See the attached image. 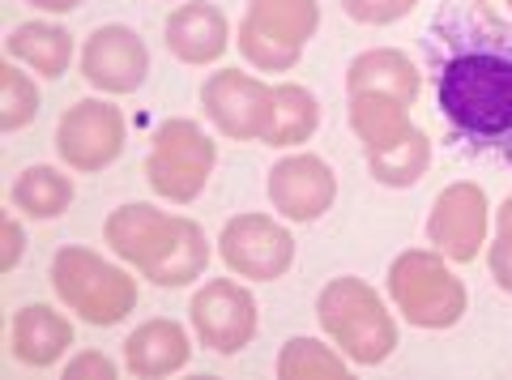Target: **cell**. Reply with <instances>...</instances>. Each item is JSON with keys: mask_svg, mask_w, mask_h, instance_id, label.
<instances>
[{"mask_svg": "<svg viewBox=\"0 0 512 380\" xmlns=\"http://www.w3.org/2000/svg\"><path fill=\"white\" fill-rule=\"evenodd\" d=\"M440 112L470 137H500L512 129V52L470 47L444 60Z\"/></svg>", "mask_w": 512, "mask_h": 380, "instance_id": "obj_2", "label": "cell"}, {"mask_svg": "<svg viewBox=\"0 0 512 380\" xmlns=\"http://www.w3.org/2000/svg\"><path fill=\"white\" fill-rule=\"evenodd\" d=\"M427 240L448 261L466 265L487 244V193L478 184H448L431 205Z\"/></svg>", "mask_w": 512, "mask_h": 380, "instance_id": "obj_12", "label": "cell"}, {"mask_svg": "<svg viewBox=\"0 0 512 380\" xmlns=\"http://www.w3.org/2000/svg\"><path fill=\"white\" fill-rule=\"evenodd\" d=\"M431 167V141L427 133L410 129L397 146L380 150V154H367V171H372L376 184H389V188H410L423 180V171Z\"/></svg>", "mask_w": 512, "mask_h": 380, "instance_id": "obj_22", "label": "cell"}, {"mask_svg": "<svg viewBox=\"0 0 512 380\" xmlns=\"http://www.w3.org/2000/svg\"><path fill=\"white\" fill-rule=\"evenodd\" d=\"M30 5H39V9H47V13H69V9L82 5V0H30Z\"/></svg>", "mask_w": 512, "mask_h": 380, "instance_id": "obj_31", "label": "cell"}, {"mask_svg": "<svg viewBox=\"0 0 512 380\" xmlns=\"http://www.w3.org/2000/svg\"><path fill=\"white\" fill-rule=\"evenodd\" d=\"M214 171V141L192 120H167L154 137V150L146 158V180L158 197L175 205H188L201 197L205 180Z\"/></svg>", "mask_w": 512, "mask_h": 380, "instance_id": "obj_7", "label": "cell"}, {"mask_svg": "<svg viewBox=\"0 0 512 380\" xmlns=\"http://www.w3.org/2000/svg\"><path fill=\"white\" fill-rule=\"evenodd\" d=\"M346 90L350 94H393L406 107L419 99V69L410 65L406 52H393V47H372L350 60L346 69Z\"/></svg>", "mask_w": 512, "mask_h": 380, "instance_id": "obj_17", "label": "cell"}, {"mask_svg": "<svg viewBox=\"0 0 512 380\" xmlns=\"http://www.w3.org/2000/svg\"><path fill=\"white\" fill-rule=\"evenodd\" d=\"M316 316H320V329L333 338V346H342V355L363 363V368L384 363L397 346L393 316L363 278H350V274L333 278L316 299Z\"/></svg>", "mask_w": 512, "mask_h": 380, "instance_id": "obj_3", "label": "cell"}, {"mask_svg": "<svg viewBox=\"0 0 512 380\" xmlns=\"http://www.w3.org/2000/svg\"><path fill=\"white\" fill-rule=\"evenodd\" d=\"M192 329L218 355L244 351L256 334V299L231 278H214L192 295Z\"/></svg>", "mask_w": 512, "mask_h": 380, "instance_id": "obj_11", "label": "cell"}, {"mask_svg": "<svg viewBox=\"0 0 512 380\" xmlns=\"http://www.w3.org/2000/svg\"><path fill=\"white\" fill-rule=\"evenodd\" d=\"M5 52L43 77H60L73 60V39H69V30H60L52 22H30L5 39Z\"/></svg>", "mask_w": 512, "mask_h": 380, "instance_id": "obj_20", "label": "cell"}, {"mask_svg": "<svg viewBox=\"0 0 512 380\" xmlns=\"http://www.w3.org/2000/svg\"><path fill=\"white\" fill-rule=\"evenodd\" d=\"M218 252L227 261L231 274L239 278H256V282H274L282 278L295 261V240L291 231L278 227L265 214H239L222 227Z\"/></svg>", "mask_w": 512, "mask_h": 380, "instance_id": "obj_10", "label": "cell"}, {"mask_svg": "<svg viewBox=\"0 0 512 380\" xmlns=\"http://www.w3.org/2000/svg\"><path fill=\"white\" fill-rule=\"evenodd\" d=\"M9 201L30 218H56V214L69 210L73 180L64 176V171H56V167H26L22 176L13 180Z\"/></svg>", "mask_w": 512, "mask_h": 380, "instance_id": "obj_21", "label": "cell"}, {"mask_svg": "<svg viewBox=\"0 0 512 380\" xmlns=\"http://www.w3.org/2000/svg\"><path fill=\"white\" fill-rule=\"evenodd\" d=\"M320 107L303 86H278V107H274V133H269L265 146H299L316 133Z\"/></svg>", "mask_w": 512, "mask_h": 380, "instance_id": "obj_24", "label": "cell"}, {"mask_svg": "<svg viewBox=\"0 0 512 380\" xmlns=\"http://www.w3.org/2000/svg\"><path fill=\"white\" fill-rule=\"evenodd\" d=\"M124 150V116L103 99H82L56 124V154L73 171H103Z\"/></svg>", "mask_w": 512, "mask_h": 380, "instance_id": "obj_9", "label": "cell"}, {"mask_svg": "<svg viewBox=\"0 0 512 380\" xmlns=\"http://www.w3.org/2000/svg\"><path fill=\"white\" fill-rule=\"evenodd\" d=\"M52 287L60 304H69L90 325H120L137 308V278H128L120 265H107L90 248H60L52 261Z\"/></svg>", "mask_w": 512, "mask_h": 380, "instance_id": "obj_4", "label": "cell"}, {"mask_svg": "<svg viewBox=\"0 0 512 380\" xmlns=\"http://www.w3.org/2000/svg\"><path fill=\"white\" fill-rule=\"evenodd\" d=\"M107 244L120 261L137 265L158 287H188L210 265L205 231L180 214H163L154 205H120L107 218Z\"/></svg>", "mask_w": 512, "mask_h": 380, "instance_id": "obj_1", "label": "cell"}, {"mask_svg": "<svg viewBox=\"0 0 512 380\" xmlns=\"http://www.w3.org/2000/svg\"><path fill=\"white\" fill-rule=\"evenodd\" d=\"M9 346H13V359L26 363V368H52V363L73 346V325L64 321L56 308L30 304L13 316Z\"/></svg>", "mask_w": 512, "mask_h": 380, "instance_id": "obj_16", "label": "cell"}, {"mask_svg": "<svg viewBox=\"0 0 512 380\" xmlns=\"http://www.w3.org/2000/svg\"><path fill=\"white\" fill-rule=\"evenodd\" d=\"M389 299L419 329H448L466 312L461 278L448 269L444 252H427V248H410L389 265Z\"/></svg>", "mask_w": 512, "mask_h": 380, "instance_id": "obj_5", "label": "cell"}, {"mask_svg": "<svg viewBox=\"0 0 512 380\" xmlns=\"http://www.w3.org/2000/svg\"><path fill=\"white\" fill-rule=\"evenodd\" d=\"M64 376L69 380H86V376H99V380H116V363H111L107 355L99 351H82L69 368H64Z\"/></svg>", "mask_w": 512, "mask_h": 380, "instance_id": "obj_28", "label": "cell"}, {"mask_svg": "<svg viewBox=\"0 0 512 380\" xmlns=\"http://www.w3.org/2000/svg\"><path fill=\"white\" fill-rule=\"evenodd\" d=\"M320 22L316 0H252L239 22V52L261 73H286L299 65L303 43Z\"/></svg>", "mask_w": 512, "mask_h": 380, "instance_id": "obj_6", "label": "cell"}, {"mask_svg": "<svg viewBox=\"0 0 512 380\" xmlns=\"http://www.w3.org/2000/svg\"><path fill=\"white\" fill-rule=\"evenodd\" d=\"M478 13H487L491 22H512V0H474Z\"/></svg>", "mask_w": 512, "mask_h": 380, "instance_id": "obj_30", "label": "cell"}, {"mask_svg": "<svg viewBox=\"0 0 512 380\" xmlns=\"http://www.w3.org/2000/svg\"><path fill=\"white\" fill-rule=\"evenodd\" d=\"M201 103L214 129L231 141H269V133H274L278 86H265L239 69H218L201 86Z\"/></svg>", "mask_w": 512, "mask_h": 380, "instance_id": "obj_8", "label": "cell"}, {"mask_svg": "<svg viewBox=\"0 0 512 380\" xmlns=\"http://www.w3.org/2000/svg\"><path fill=\"white\" fill-rule=\"evenodd\" d=\"M282 380H346V363L333 346L316 338H291L278 355Z\"/></svg>", "mask_w": 512, "mask_h": 380, "instance_id": "obj_23", "label": "cell"}, {"mask_svg": "<svg viewBox=\"0 0 512 380\" xmlns=\"http://www.w3.org/2000/svg\"><path fill=\"white\" fill-rule=\"evenodd\" d=\"M419 5V0H346V13L363 26H389Z\"/></svg>", "mask_w": 512, "mask_h": 380, "instance_id": "obj_27", "label": "cell"}, {"mask_svg": "<svg viewBox=\"0 0 512 380\" xmlns=\"http://www.w3.org/2000/svg\"><path fill=\"white\" fill-rule=\"evenodd\" d=\"M333 197H338V180H333L325 158L316 154H291L269 171V201L291 223H312L329 210Z\"/></svg>", "mask_w": 512, "mask_h": 380, "instance_id": "obj_14", "label": "cell"}, {"mask_svg": "<svg viewBox=\"0 0 512 380\" xmlns=\"http://www.w3.org/2000/svg\"><path fill=\"white\" fill-rule=\"evenodd\" d=\"M22 248H26V235L18 227V218L5 214V252H0V269H5V274H9V269H18Z\"/></svg>", "mask_w": 512, "mask_h": 380, "instance_id": "obj_29", "label": "cell"}, {"mask_svg": "<svg viewBox=\"0 0 512 380\" xmlns=\"http://www.w3.org/2000/svg\"><path fill=\"white\" fill-rule=\"evenodd\" d=\"M188 355H192L188 334L175 321H146L124 342V363H128V372H137V376L180 372L188 363Z\"/></svg>", "mask_w": 512, "mask_h": 380, "instance_id": "obj_18", "label": "cell"}, {"mask_svg": "<svg viewBox=\"0 0 512 380\" xmlns=\"http://www.w3.org/2000/svg\"><path fill=\"white\" fill-rule=\"evenodd\" d=\"M227 43H231L227 18H222L214 5H205V0L180 5L167 18V47L184 65H210V60L227 52Z\"/></svg>", "mask_w": 512, "mask_h": 380, "instance_id": "obj_15", "label": "cell"}, {"mask_svg": "<svg viewBox=\"0 0 512 380\" xmlns=\"http://www.w3.org/2000/svg\"><path fill=\"white\" fill-rule=\"evenodd\" d=\"M82 73L103 94H133L150 73V52L137 30L99 26L82 47Z\"/></svg>", "mask_w": 512, "mask_h": 380, "instance_id": "obj_13", "label": "cell"}, {"mask_svg": "<svg viewBox=\"0 0 512 380\" xmlns=\"http://www.w3.org/2000/svg\"><path fill=\"white\" fill-rule=\"evenodd\" d=\"M39 112V90L35 82L13 69V65H0V129L5 133H18L22 124H30Z\"/></svg>", "mask_w": 512, "mask_h": 380, "instance_id": "obj_25", "label": "cell"}, {"mask_svg": "<svg viewBox=\"0 0 512 380\" xmlns=\"http://www.w3.org/2000/svg\"><path fill=\"white\" fill-rule=\"evenodd\" d=\"M495 223H500V235H495V244L487 252V265H491V278L500 282V291L512 295V197L500 205Z\"/></svg>", "mask_w": 512, "mask_h": 380, "instance_id": "obj_26", "label": "cell"}, {"mask_svg": "<svg viewBox=\"0 0 512 380\" xmlns=\"http://www.w3.org/2000/svg\"><path fill=\"white\" fill-rule=\"evenodd\" d=\"M350 129H355L367 154H380L397 146L414 124L406 116V103L393 94H350Z\"/></svg>", "mask_w": 512, "mask_h": 380, "instance_id": "obj_19", "label": "cell"}]
</instances>
